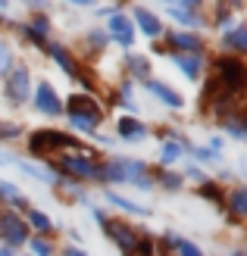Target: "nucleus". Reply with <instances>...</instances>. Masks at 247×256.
I'll return each instance as SVG.
<instances>
[{"label":"nucleus","instance_id":"nucleus-1","mask_svg":"<svg viewBox=\"0 0 247 256\" xmlns=\"http://www.w3.org/2000/svg\"><path fill=\"white\" fill-rule=\"evenodd\" d=\"M0 238H4L10 247H19V244H25V240H29V225L22 222L19 212L0 210Z\"/></svg>","mask_w":247,"mask_h":256},{"label":"nucleus","instance_id":"nucleus-2","mask_svg":"<svg viewBox=\"0 0 247 256\" xmlns=\"http://www.w3.org/2000/svg\"><path fill=\"white\" fill-rule=\"evenodd\" d=\"M216 69H219V84H225L228 91H241L244 88V75H247V69H244V62L238 60V56H219V62H216Z\"/></svg>","mask_w":247,"mask_h":256},{"label":"nucleus","instance_id":"nucleus-3","mask_svg":"<svg viewBox=\"0 0 247 256\" xmlns=\"http://www.w3.org/2000/svg\"><path fill=\"white\" fill-rule=\"evenodd\" d=\"M66 112L69 116H82V119H94V122L103 119V110L97 106V100L88 97V94H72L69 104H66Z\"/></svg>","mask_w":247,"mask_h":256},{"label":"nucleus","instance_id":"nucleus-4","mask_svg":"<svg viewBox=\"0 0 247 256\" xmlns=\"http://www.w3.org/2000/svg\"><path fill=\"white\" fill-rule=\"evenodd\" d=\"M110 34H113L122 47H132L135 28H132V19H128L122 10H113V12H110Z\"/></svg>","mask_w":247,"mask_h":256},{"label":"nucleus","instance_id":"nucleus-5","mask_svg":"<svg viewBox=\"0 0 247 256\" xmlns=\"http://www.w3.org/2000/svg\"><path fill=\"white\" fill-rule=\"evenodd\" d=\"M7 100H10V104H22V100H29V72H25V69H13L7 75Z\"/></svg>","mask_w":247,"mask_h":256},{"label":"nucleus","instance_id":"nucleus-6","mask_svg":"<svg viewBox=\"0 0 247 256\" xmlns=\"http://www.w3.org/2000/svg\"><path fill=\"white\" fill-rule=\"evenodd\" d=\"M35 106L41 110V112H47V116H60V112H63L60 97H57V91L47 82H41V84L35 88Z\"/></svg>","mask_w":247,"mask_h":256},{"label":"nucleus","instance_id":"nucleus-7","mask_svg":"<svg viewBox=\"0 0 247 256\" xmlns=\"http://www.w3.org/2000/svg\"><path fill=\"white\" fill-rule=\"evenodd\" d=\"M103 232H107V234H110V238L116 240V244L122 247V253H128V256L135 253L138 234H135V232H132V228H128V225H122V222H103Z\"/></svg>","mask_w":247,"mask_h":256},{"label":"nucleus","instance_id":"nucleus-8","mask_svg":"<svg viewBox=\"0 0 247 256\" xmlns=\"http://www.w3.org/2000/svg\"><path fill=\"white\" fill-rule=\"evenodd\" d=\"M63 172H72L75 178H82V182H97V166L91 160H82V156H66L60 166Z\"/></svg>","mask_w":247,"mask_h":256},{"label":"nucleus","instance_id":"nucleus-9","mask_svg":"<svg viewBox=\"0 0 247 256\" xmlns=\"http://www.w3.org/2000/svg\"><path fill=\"white\" fill-rule=\"evenodd\" d=\"M169 47L172 50H185V54H200V38L197 34H185V32H169Z\"/></svg>","mask_w":247,"mask_h":256},{"label":"nucleus","instance_id":"nucleus-10","mask_svg":"<svg viewBox=\"0 0 247 256\" xmlns=\"http://www.w3.org/2000/svg\"><path fill=\"white\" fill-rule=\"evenodd\" d=\"M144 88H147V91H153V94H157V97L163 100L166 106H175V110H178L181 104H185V100H181V94H178V91H172V88H166L163 82H153V78H147V82H144Z\"/></svg>","mask_w":247,"mask_h":256},{"label":"nucleus","instance_id":"nucleus-11","mask_svg":"<svg viewBox=\"0 0 247 256\" xmlns=\"http://www.w3.org/2000/svg\"><path fill=\"white\" fill-rule=\"evenodd\" d=\"M135 22H138V28L144 32L147 38H157V34H163V25H160V19L153 16V12H147L144 6H138V10H135Z\"/></svg>","mask_w":247,"mask_h":256},{"label":"nucleus","instance_id":"nucleus-12","mask_svg":"<svg viewBox=\"0 0 247 256\" xmlns=\"http://www.w3.org/2000/svg\"><path fill=\"white\" fill-rule=\"evenodd\" d=\"M172 60H175V66L185 72L188 78H197L200 75V66H203L200 54H172Z\"/></svg>","mask_w":247,"mask_h":256},{"label":"nucleus","instance_id":"nucleus-13","mask_svg":"<svg viewBox=\"0 0 247 256\" xmlns=\"http://www.w3.org/2000/svg\"><path fill=\"white\" fill-rule=\"evenodd\" d=\"M50 56H54V60L60 62V66L66 69L69 78H79V82H82V69H79V62H75V60H72V56L66 54V50L60 47V44H50Z\"/></svg>","mask_w":247,"mask_h":256},{"label":"nucleus","instance_id":"nucleus-14","mask_svg":"<svg viewBox=\"0 0 247 256\" xmlns=\"http://www.w3.org/2000/svg\"><path fill=\"white\" fill-rule=\"evenodd\" d=\"M119 138H128V140H141L147 138V125H141L138 119H119Z\"/></svg>","mask_w":247,"mask_h":256},{"label":"nucleus","instance_id":"nucleus-15","mask_svg":"<svg viewBox=\"0 0 247 256\" xmlns=\"http://www.w3.org/2000/svg\"><path fill=\"white\" fill-rule=\"evenodd\" d=\"M166 240H169V244L175 247V253H178V256H203V253L197 250V244H191V240H185V238H178V234H172V232L166 234Z\"/></svg>","mask_w":247,"mask_h":256},{"label":"nucleus","instance_id":"nucleus-16","mask_svg":"<svg viewBox=\"0 0 247 256\" xmlns=\"http://www.w3.org/2000/svg\"><path fill=\"white\" fill-rule=\"evenodd\" d=\"M225 47H228V50H235V54H241V50L247 47V28H244V25H238V28L225 32Z\"/></svg>","mask_w":247,"mask_h":256},{"label":"nucleus","instance_id":"nucleus-17","mask_svg":"<svg viewBox=\"0 0 247 256\" xmlns=\"http://www.w3.org/2000/svg\"><path fill=\"white\" fill-rule=\"evenodd\" d=\"M125 62H128V69H132V75H135V78L147 82V75H150V62H147L144 56H135V54H128V56H125Z\"/></svg>","mask_w":247,"mask_h":256},{"label":"nucleus","instance_id":"nucleus-18","mask_svg":"<svg viewBox=\"0 0 247 256\" xmlns=\"http://www.w3.org/2000/svg\"><path fill=\"white\" fill-rule=\"evenodd\" d=\"M181 153H185V144H181V140H166L163 144V162L169 166V162L181 160Z\"/></svg>","mask_w":247,"mask_h":256},{"label":"nucleus","instance_id":"nucleus-19","mask_svg":"<svg viewBox=\"0 0 247 256\" xmlns=\"http://www.w3.org/2000/svg\"><path fill=\"white\" fill-rule=\"evenodd\" d=\"M107 200L113 203V206H122V210H128V212H135V216H144V212H147L144 206H138V203H132V200H125V197H119V194H113V190H107Z\"/></svg>","mask_w":247,"mask_h":256},{"label":"nucleus","instance_id":"nucleus-20","mask_svg":"<svg viewBox=\"0 0 247 256\" xmlns=\"http://www.w3.org/2000/svg\"><path fill=\"white\" fill-rule=\"evenodd\" d=\"M29 222L35 232H50V228H54V222H50V216H44V212H38V210H29Z\"/></svg>","mask_w":247,"mask_h":256},{"label":"nucleus","instance_id":"nucleus-21","mask_svg":"<svg viewBox=\"0 0 247 256\" xmlns=\"http://www.w3.org/2000/svg\"><path fill=\"white\" fill-rule=\"evenodd\" d=\"M228 206H231V212H235V219H241V216L247 212V190H235V194L228 197Z\"/></svg>","mask_w":247,"mask_h":256},{"label":"nucleus","instance_id":"nucleus-22","mask_svg":"<svg viewBox=\"0 0 247 256\" xmlns=\"http://www.w3.org/2000/svg\"><path fill=\"white\" fill-rule=\"evenodd\" d=\"M22 166V172H29L32 178H38V182H57V175H50V172H44V169H38V166H32V162H19Z\"/></svg>","mask_w":247,"mask_h":256},{"label":"nucleus","instance_id":"nucleus-23","mask_svg":"<svg viewBox=\"0 0 247 256\" xmlns=\"http://www.w3.org/2000/svg\"><path fill=\"white\" fill-rule=\"evenodd\" d=\"M69 125L79 128V132H94L100 122H94V119H82V116H69Z\"/></svg>","mask_w":247,"mask_h":256},{"label":"nucleus","instance_id":"nucleus-24","mask_svg":"<svg viewBox=\"0 0 247 256\" xmlns=\"http://www.w3.org/2000/svg\"><path fill=\"white\" fill-rule=\"evenodd\" d=\"M13 69V50L7 44H0V75H7Z\"/></svg>","mask_w":247,"mask_h":256},{"label":"nucleus","instance_id":"nucleus-25","mask_svg":"<svg viewBox=\"0 0 247 256\" xmlns=\"http://www.w3.org/2000/svg\"><path fill=\"white\" fill-rule=\"evenodd\" d=\"M200 197H210L213 203H219V200H222V194H219V188H216V184H210V182H203V184H200ZM222 203H225V200H222Z\"/></svg>","mask_w":247,"mask_h":256},{"label":"nucleus","instance_id":"nucleus-26","mask_svg":"<svg viewBox=\"0 0 247 256\" xmlns=\"http://www.w3.org/2000/svg\"><path fill=\"white\" fill-rule=\"evenodd\" d=\"M32 250H35V256H54V247H50L47 240H41V238L32 240Z\"/></svg>","mask_w":247,"mask_h":256},{"label":"nucleus","instance_id":"nucleus-27","mask_svg":"<svg viewBox=\"0 0 247 256\" xmlns=\"http://www.w3.org/2000/svg\"><path fill=\"white\" fill-rule=\"evenodd\" d=\"M135 253H138V256H153V240H150V238H138Z\"/></svg>","mask_w":247,"mask_h":256},{"label":"nucleus","instance_id":"nucleus-28","mask_svg":"<svg viewBox=\"0 0 247 256\" xmlns=\"http://www.w3.org/2000/svg\"><path fill=\"white\" fill-rule=\"evenodd\" d=\"M160 182H163L166 188H172V190H175V188H181V175H175V172H163V175H160Z\"/></svg>","mask_w":247,"mask_h":256},{"label":"nucleus","instance_id":"nucleus-29","mask_svg":"<svg viewBox=\"0 0 247 256\" xmlns=\"http://www.w3.org/2000/svg\"><path fill=\"white\" fill-rule=\"evenodd\" d=\"M0 197H4L7 203H13V200H16V197H19V190H16V188H13V184H7V182H0Z\"/></svg>","mask_w":247,"mask_h":256},{"label":"nucleus","instance_id":"nucleus-30","mask_svg":"<svg viewBox=\"0 0 247 256\" xmlns=\"http://www.w3.org/2000/svg\"><path fill=\"white\" fill-rule=\"evenodd\" d=\"M225 128H228V134H231V138H244V125H241V119H228Z\"/></svg>","mask_w":247,"mask_h":256},{"label":"nucleus","instance_id":"nucleus-31","mask_svg":"<svg viewBox=\"0 0 247 256\" xmlns=\"http://www.w3.org/2000/svg\"><path fill=\"white\" fill-rule=\"evenodd\" d=\"M197 160H206V162H213V160H219V153H213V150H206V147H200V150H191Z\"/></svg>","mask_w":247,"mask_h":256},{"label":"nucleus","instance_id":"nucleus-32","mask_svg":"<svg viewBox=\"0 0 247 256\" xmlns=\"http://www.w3.org/2000/svg\"><path fill=\"white\" fill-rule=\"evenodd\" d=\"M0 138H4V140L19 138V125H0Z\"/></svg>","mask_w":247,"mask_h":256},{"label":"nucleus","instance_id":"nucleus-33","mask_svg":"<svg viewBox=\"0 0 247 256\" xmlns=\"http://www.w3.org/2000/svg\"><path fill=\"white\" fill-rule=\"evenodd\" d=\"M88 41H91V44H97V47H100L103 41H107V34H103V32H91V34H88Z\"/></svg>","mask_w":247,"mask_h":256},{"label":"nucleus","instance_id":"nucleus-34","mask_svg":"<svg viewBox=\"0 0 247 256\" xmlns=\"http://www.w3.org/2000/svg\"><path fill=\"white\" fill-rule=\"evenodd\" d=\"M185 175H188V178H197V182H203V172H200V169H188Z\"/></svg>","mask_w":247,"mask_h":256},{"label":"nucleus","instance_id":"nucleus-35","mask_svg":"<svg viewBox=\"0 0 247 256\" xmlns=\"http://www.w3.org/2000/svg\"><path fill=\"white\" fill-rule=\"evenodd\" d=\"M66 256H85L82 250H66Z\"/></svg>","mask_w":247,"mask_h":256},{"label":"nucleus","instance_id":"nucleus-36","mask_svg":"<svg viewBox=\"0 0 247 256\" xmlns=\"http://www.w3.org/2000/svg\"><path fill=\"white\" fill-rule=\"evenodd\" d=\"M0 256H13V250H7V247H4V250H0Z\"/></svg>","mask_w":247,"mask_h":256},{"label":"nucleus","instance_id":"nucleus-37","mask_svg":"<svg viewBox=\"0 0 247 256\" xmlns=\"http://www.w3.org/2000/svg\"><path fill=\"white\" fill-rule=\"evenodd\" d=\"M4 162H10V156H4V153H0V166H4Z\"/></svg>","mask_w":247,"mask_h":256},{"label":"nucleus","instance_id":"nucleus-38","mask_svg":"<svg viewBox=\"0 0 247 256\" xmlns=\"http://www.w3.org/2000/svg\"><path fill=\"white\" fill-rule=\"evenodd\" d=\"M228 256H244V253H241V250H235V253H228Z\"/></svg>","mask_w":247,"mask_h":256}]
</instances>
